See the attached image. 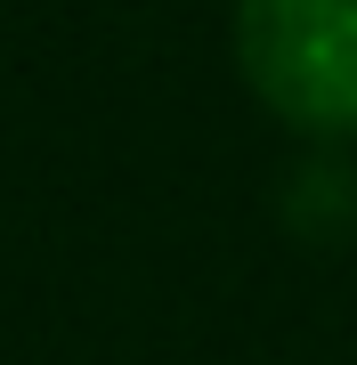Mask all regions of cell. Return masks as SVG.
<instances>
[{
    "mask_svg": "<svg viewBox=\"0 0 357 365\" xmlns=\"http://www.w3.org/2000/svg\"><path fill=\"white\" fill-rule=\"evenodd\" d=\"M236 73L301 138H357V0H236Z\"/></svg>",
    "mask_w": 357,
    "mask_h": 365,
    "instance_id": "cell-1",
    "label": "cell"
}]
</instances>
